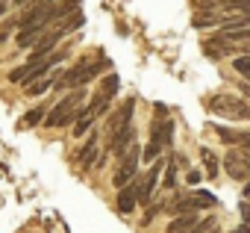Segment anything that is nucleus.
I'll return each instance as SVG.
<instances>
[{
    "instance_id": "obj_13",
    "label": "nucleus",
    "mask_w": 250,
    "mask_h": 233,
    "mask_svg": "<svg viewBox=\"0 0 250 233\" xmlns=\"http://www.w3.org/2000/svg\"><path fill=\"white\" fill-rule=\"evenodd\" d=\"M91 124H94V115H91V112L83 106V109L77 112V118H74V136H85Z\"/></svg>"
},
{
    "instance_id": "obj_28",
    "label": "nucleus",
    "mask_w": 250,
    "mask_h": 233,
    "mask_svg": "<svg viewBox=\"0 0 250 233\" xmlns=\"http://www.w3.org/2000/svg\"><path fill=\"white\" fill-rule=\"evenodd\" d=\"M232 233H250V227H247V224H241V227H235Z\"/></svg>"
},
{
    "instance_id": "obj_14",
    "label": "nucleus",
    "mask_w": 250,
    "mask_h": 233,
    "mask_svg": "<svg viewBox=\"0 0 250 233\" xmlns=\"http://www.w3.org/2000/svg\"><path fill=\"white\" fill-rule=\"evenodd\" d=\"M53 83H56V74H47V77H42V80H36L33 86H27L24 92H27V94H33V97H39V94H44L47 89H53Z\"/></svg>"
},
{
    "instance_id": "obj_32",
    "label": "nucleus",
    "mask_w": 250,
    "mask_h": 233,
    "mask_svg": "<svg viewBox=\"0 0 250 233\" xmlns=\"http://www.w3.org/2000/svg\"><path fill=\"white\" fill-rule=\"evenodd\" d=\"M209 233H221V230H218V227H215V230H209Z\"/></svg>"
},
{
    "instance_id": "obj_10",
    "label": "nucleus",
    "mask_w": 250,
    "mask_h": 233,
    "mask_svg": "<svg viewBox=\"0 0 250 233\" xmlns=\"http://www.w3.org/2000/svg\"><path fill=\"white\" fill-rule=\"evenodd\" d=\"M94 160H97V133H91L88 142H85V145L80 148V154H77V163H80L83 168H91Z\"/></svg>"
},
{
    "instance_id": "obj_26",
    "label": "nucleus",
    "mask_w": 250,
    "mask_h": 233,
    "mask_svg": "<svg viewBox=\"0 0 250 233\" xmlns=\"http://www.w3.org/2000/svg\"><path fill=\"white\" fill-rule=\"evenodd\" d=\"M238 89H241V94H244V97H247V100H250V83H241V86H238Z\"/></svg>"
},
{
    "instance_id": "obj_18",
    "label": "nucleus",
    "mask_w": 250,
    "mask_h": 233,
    "mask_svg": "<svg viewBox=\"0 0 250 233\" xmlns=\"http://www.w3.org/2000/svg\"><path fill=\"white\" fill-rule=\"evenodd\" d=\"M221 6L227 9V12H250V0H221Z\"/></svg>"
},
{
    "instance_id": "obj_24",
    "label": "nucleus",
    "mask_w": 250,
    "mask_h": 233,
    "mask_svg": "<svg viewBox=\"0 0 250 233\" xmlns=\"http://www.w3.org/2000/svg\"><path fill=\"white\" fill-rule=\"evenodd\" d=\"M203 53H206L209 59H215V62H218V59L224 56V50H221V47H218V45H215L212 39H206V42H203Z\"/></svg>"
},
{
    "instance_id": "obj_1",
    "label": "nucleus",
    "mask_w": 250,
    "mask_h": 233,
    "mask_svg": "<svg viewBox=\"0 0 250 233\" xmlns=\"http://www.w3.org/2000/svg\"><path fill=\"white\" fill-rule=\"evenodd\" d=\"M83 97H85V89H74V92H68L47 115H44V124L47 127H68V124H74V118H77V112L83 109Z\"/></svg>"
},
{
    "instance_id": "obj_20",
    "label": "nucleus",
    "mask_w": 250,
    "mask_h": 233,
    "mask_svg": "<svg viewBox=\"0 0 250 233\" xmlns=\"http://www.w3.org/2000/svg\"><path fill=\"white\" fill-rule=\"evenodd\" d=\"M232 68H235V74H241L244 80H250V56L244 53V56H235L232 59Z\"/></svg>"
},
{
    "instance_id": "obj_19",
    "label": "nucleus",
    "mask_w": 250,
    "mask_h": 233,
    "mask_svg": "<svg viewBox=\"0 0 250 233\" xmlns=\"http://www.w3.org/2000/svg\"><path fill=\"white\" fill-rule=\"evenodd\" d=\"M200 157H203L206 174H209V177H215V174H218V160H215V154H212L209 148H203V151H200Z\"/></svg>"
},
{
    "instance_id": "obj_16",
    "label": "nucleus",
    "mask_w": 250,
    "mask_h": 233,
    "mask_svg": "<svg viewBox=\"0 0 250 233\" xmlns=\"http://www.w3.org/2000/svg\"><path fill=\"white\" fill-rule=\"evenodd\" d=\"M118 86H121V80H118V74H109V77L103 80V86H100V94L112 100V97L118 94Z\"/></svg>"
},
{
    "instance_id": "obj_3",
    "label": "nucleus",
    "mask_w": 250,
    "mask_h": 233,
    "mask_svg": "<svg viewBox=\"0 0 250 233\" xmlns=\"http://www.w3.org/2000/svg\"><path fill=\"white\" fill-rule=\"evenodd\" d=\"M62 59H65V50L50 53V56H44V59H39V62H27V65L15 68V71L9 74V80H12V83H21V86L27 89V86H33L36 80L47 77V74H50V68H53V65H59Z\"/></svg>"
},
{
    "instance_id": "obj_23",
    "label": "nucleus",
    "mask_w": 250,
    "mask_h": 233,
    "mask_svg": "<svg viewBox=\"0 0 250 233\" xmlns=\"http://www.w3.org/2000/svg\"><path fill=\"white\" fill-rule=\"evenodd\" d=\"M162 180H165V183H162L165 189H174V186H177V160H174V163H171V165L165 168V174H162Z\"/></svg>"
},
{
    "instance_id": "obj_25",
    "label": "nucleus",
    "mask_w": 250,
    "mask_h": 233,
    "mask_svg": "<svg viewBox=\"0 0 250 233\" xmlns=\"http://www.w3.org/2000/svg\"><path fill=\"white\" fill-rule=\"evenodd\" d=\"M200 177H203V174H200L197 168H191V171L186 174V183H188V186H197V183H200Z\"/></svg>"
},
{
    "instance_id": "obj_31",
    "label": "nucleus",
    "mask_w": 250,
    "mask_h": 233,
    "mask_svg": "<svg viewBox=\"0 0 250 233\" xmlns=\"http://www.w3.org/2000/svg\"><path fill=\"white\" fill-rule=\"evenodd\" d=\"M244 195H250V183H244Z\"/></svg>"
},
{
    "instance_id": "obj_12",
    "label": "nucleus",
    "mask_w": 250,
    "mask_h": 233,
    "mask_svg": "<svg viewBox=\"0 0 250 233\" xmlns=\"http://www.w3.org/2000/svg\"><path fill=\"white\" fill-rule=\"evenodd\" d=\"M197 212H186V215H177L171 224H168V233H188L194 224H197Z\"/></svg>"
},
{
    "instance_id": "obj_17",
    "label": "nucleus",
    "mask_w": 250,
    "mask_h": 233,
    "mask_svg": "<svg viewBox=\"0 0 250 233\" xmlns=\"http://www.w3.org/2000/svg\"><path fill=\"white\" fill-rule=\"evenodd\" d=\"M109 106H112V100H109V97H103V94H97V97H94V100H91V103H88L85 109H88V112L94 115V118H97V115H103V112H106Z\"/></svg>"
},
{
    "instance_id": "obj_4",
    "label": "nucleus",
    "mask_w": 250,
    "mask_h": 233,
    "mask_svg": "<svg viewBox=\"0 0 250 233\" xmlns=\"http://www.w3.org/2000/svg\"><path fill=\"white\" fill-rule=\"evenodd\" d=\"M109 68V59H100V62H94V65H88V62H80V65H74L71 71H65L62 74V80H59V89H68V92H74V89H83L85 83H91L97 74H103Z\"/></svg>"
},
{
    "instance_id": "obj_6",
    "label": "nucleus",
    "mask_w": 250,
    "mask_h": 233,
    "mask_svg": "<svg viewBox=\"0 0 250 233\" xmlns=\"http://www.w3.org/2000/svg\"><path fill=\"white\" fill-rule=\"evenodd\" d=\"M159 174H162V165H159V160H156V163H153V168L147 171V177H139V180H136V189H139V204H150V201H153V189H156Z\"/></svg>"
},
{
    "instance_id": "obj_11",
    "label": "nucleus",
    "mask_w": 250,
    "mask_h": 233,
    "mask_svg": "<svg viewBox=\"0 0 250 233\" xmlns=\"http://www.w3.org/2000/svg\"><path fill=\"white\" fill-rule=\"evenodd\" d=\"M221 24H224V15H218V12H197L191 18L194 30H209V27H221Z\"/></svg>"
},
{
    "instance_id": "obj_29",
    "label": "nucleus",
    "mask_w": 250,
    "mask_h": 233,
    "mask_svg": "<svg viewBox=\"0 0 250 233\" xmlns=\"http://www.w3.org/2000/svg\"><path fill=\"white\" fill-rule=\"evenodd\" d=\"M6 15V0H0V18Z\"/></svg>"
},
{
    "instance_id": "obj_8",
    "label": "nucleus",
    "mask_w": 250,
    "mask_h": 233,
    "mask_svg": "<svg viewBox=\"0 0 250 233\" xmlns=\"http://www.w3.org/2000/svg\"><path fill=\"white\" fill-rule=\"evenodd\" d=\"M171 130H174V124H171L168 115H156V121L150 127V142H159L162 148H168L171 145Z\"/></svg>"
},
{
    "instance_id": "obj_21",
    "label": "nucleus",
    "mask_w": 250,
    "mask_h": 233,
    "mask_svg": "<svg viewBox=\"0 0 250 233\" xmlns=\"http://www.w3.org/2000/svg\"><path fill=\"white\" fill-rule=\"evenodd\" d=\"M215 227H218V224H215V215H206V218H200L188 233H209V230H215Z\"/></svg>"
},
{
    "instance_id": "obj_27",
    "label": "nucleus",
    "mask_w": 250,
    "mask_h": 233,
    "mask_svg": "<svg viewBox=\"0 0 250 233\" xmlns=\"http://www.w3.org/2000/svg\"><path fill=\"white\" fill-rule=\"evenodd\" d=\"M238 154H241V160H244V163H247V165H250V148H241V151H238Z\"/></svg>"
},
{
    "instance_id": "obj_2",
    "label": "nucleus",
    "mask_w": 250,
    "mask_h": 233,
    "mask_svg": "<svg viewBox=\"0 0 250 233\" xmlns=\"http://www.w3.org/2000/svg\"><path fill=\"white\" fill-rule=\"evenodd\" d=\"M206 109L221 115V118H229V121L250 118V103L235 94H212V97H206Z\"/></svg>"
},
{
    "instance_id": "obj_22",
    "label": "nucleus",
    "mask_w": 250,
    "mask_h": 233,
    "mask_svg": "<svg viewBox=\"0 0 250 233\" xmlns=\"http://www.w3.org/2000/svg\"><path fill=\"white\" fill-rule=\"evenodd\" d=\"M44 112H47V109H30V112L24 115V121H21V124H24V127H33V124L44 121Z\"/></svg>"
},
{
    "instance_id": "obj_15",
    "label": "nucleus",
    "mask_w": 250,
    "mask_h": 233,
    "mask_svg": "<svg viewBox=\"0 0 250 233\" xmlns=\"http://www.w3.org/2000/svg\"><path fill=\"white\" fill-rule=\"evenodd\" d=\"M191 198H194V204H197L200 210H206V207H218V198H215L212 192H206V189H194Z\"/></svg>"
},
{
    "instance_id": "obj_9",
    "label": "nucleus",
    "mask_w": 250,
    "mask_h": 233,
    "mask_svg": "<svg viewBox=\"0 0 250 233\" xmlns=\"http://www.w3.org/2000/svg\"><path fill=\"white\" fill-rule=\"evenodd\" d=\"M227 174H229L232 180H250V165L241 160V154H238L235 148L227 154Z\"/></svg>"
},
{
    "instance_id": "obj_7",
    "label": "nucleus",
    "mask_w": 250,
    "mask_h": 233,
    "mask_svg": "<svg viewBox=\"0 0 250 233\" xmlns=\"http://www.w3.org/2000/svg\"><path fill=\"white\" fill-rule=\"evenodd\" d=\"M136 204H139V189H136V180L130 183V186H124V189H118V212L121 215H130L133 210H136Z\"/></svg>"
},
{
    "instance_id": "obj_30",
    "label": "nucleus",
    "mask_w": 250,
    "mask_h": 233,
    "mask_svg": "<svg viewBox=\"0 0 250 233\" xmlns=\"http://www.w3.org/2000/svg\"><path fill=\"white\" fill-rule=\"evenodd\" d=\"M6 36H9V33H6V30H3V33H0V42H6Z\"/></svg>"
},
{
    "instance_id": "obj_5",
    "label": "nucleus",
    "mask_w": 250,
    "mask_h": 233,
    "mask_svg": "<svg viewBox=\"0 0 250 233\" xmlns=\"http://www.w3.org/2000/svg\"><path fill=\"white\" fill-rule=\"evenodd\" d=\"M139 160H142L139 145H130V151L121 157V165H118V171H115V177H112V183H115L118 189L130 186V183L136 180V174H139Z\"/></svg>"
}]
</instances>
